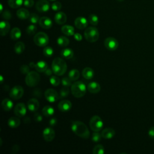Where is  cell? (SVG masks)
I'll return each instance as SVG.
<instances>
[{"mask_svg":"<svg viewBox=\"0 0 154 154\" xmlns=\"http://www.w3.org/2000/svg\"><path fill=\"white\" fill-rule=\"evenodd\" d=\"M71 129L77 136L87 139L90 137V131L87 126L83 122L78 120H75L72 122Z\"/></svg>","mask_w":154,"mask_h":154,"instance_id":"1","label":"cell"},{"mask_svg":"<svg viewBox=\"0 0 154 154\" xmlns=\"http://www.w3.org/2000/svg\"><path fill=\"white\" fill-rule=\"evenodd\" d=\"M67 64L65 61L61 58H55L52 63L51 67L53 73L57 76H61L67 70Z\"/></svg>","mask_w":154,"mask_h":154,"instance_id":"2","label":"cell"},{"mask_svg":"<svg viewBox=\"0 0 154 154\" xmlns=\"http://www.w3.org/2000/svg\"><path fill=\"white\" fill-rule=\"evenodd\" d=\"M86 85L82 81H76L72 84L71 86V92L72 95L77 98L83 97L86 93Z\"/></svg>","mask_w":154,"mask_h":154,"instance_id":"3","label":"cell"},{"mask_svg":"<svg viewBox=\"0 0 154 154\" xmlns=\"http://www.w3.org/2000/svg\"><path fill=\"white\" fill-rule=\"evenodd\" d=\"M84 37L87 41L90 43H94L98 40L99 32L98 29L94 26L87 28L84 31Z\"/></svg>","mask_w":154,"mask_h":154,"instance_id":"4","label":"cell"},{"mask_svg":"<svg viewBox=\"0 0 154 154\" xmlns=\"http://www.w3.org/2000/svg\"><path fill=\"white\" fill-rule=\"evenodd\" d=\"M40 79V77L39 74L37 72L31 71L26 75L25 77V83L28 86L33 87L39 83Z\"/></svg>","mask_w":154,"mask_h":154,"instance_id":"5","label":"cell"},{"mask_svg":"<svg viewBox=\"0 0 154 154\" xmlns=\"http://www.w3.org/2000/svg\"><path fill=\"white\" fill-rule=\"evenodd\" d=\"M33 41L38 46H46L49 43V37L45 32H38L34 35Z\"/></svg>","mask_w":154,"mask_h":154,"instance_id":"6","label":"cell"},{"mask_svg":"<svg viewBox=\"0 0 154 154\" xmlns=\"http://www.w3.org/2000/svg\"><path fill=\"white\" fill-rule=\"evenodd\" d=\"M90 129L94 132H99L103 128V123L102 119L98 116H93L90 120Z\"/></svg>","mask_w":154,"mask_h":154,"instance_id":"7","label":"cell"},{"mask_svg":"<svg viewBox=\"0 0 154 154\" xmlns=\"http://www.w3.org/2000/svg\"><path fill=\"white\" fill-rule=\"evenodd\" d=\"M24 93L23 88L20 85H16L13 87L10 91V97L14 100H18L20 99Z\"/></svg>","mask_w":154,"mask_h":154,"instance_id":"8","label":"cell"},{"mask_svg":"<svg viewBox=\"0 0 154 154\" xmlns=\"http://www.w3.org/2000/svg\"><path fill=\"white\" fill-rule=\"evenodd\" d=\"M44 95H45L46 99L51 103L56 102L60 98V96H59L57 91L53 88L47 89L45 91Z\"/></svg>","mask_w":154,"mask_h":154,"instance_id":"9","label":"cell"},{"mask_svg":"<svg viewBox=\"0 0 154 154\" xmlns=\"http://www.w3.org/2000/svg\"><path fill=\"white\" fill-rule=\"evenodd\" d=\"M104 45L105 48L109 51H115L119 46V42L114 37H108L104 40Z\"/></svg>","mask_w":154,"mask_h":154,"instance_id":"10","label":"cell"},{"mask_svg":"<svg viewBox=\"0 0 154 154\" xmlns=\"http://www.w3.org/2000/svg\"><path fill=\"white\" fill-rule=\"evenodd\" d=\"M35 8L40 13H45L49 11L50 4L46 0H39L35 4Z\"/></svg>","mask_w":154,"mask_h":154,"instance_id":"11","label":"cell"},{"mask_svg":"<svg viewBox=\"0 0 154 154\" xmlns=\"http://www.w3.org/2000/svg\"><path fill=\"white\" fill-rule=\"evenodd\" d=\"M14 112L18 117H23L26 113V108L24 103H18L14 108Z\"/></svg>","mask_w":154,"mask_h":154,"instance_id":"12","label":"cell"},{"mask_svg":"<svg viewBox=\"0 0 154 154\" xmlns=\"http://www.w3.org/2000/svg\"><path fill=\"white\" fill-rule=\"evenodd\" d=\"M43 137L46 141H52L55 136V132L54 130L51 128H46L43 131Z\"/></svg>","mask_w":154,"mask_h":154,"instance_id":"13","label":"cell"},{"mask_svg":"<svg viewBox=\"0 0 154 154\" xmlns=\"http://www.w3.org/2000/svg\"><path fill=\"white\" fill-rule=\"evenodd\" d=\"M75 25L79 29H85L88 25V21L84 17L79 16L75 20Z\"/></svg>","mask_w":154,"mask_h":154,"instance_id":"14","label":"cell"},{"mask_svg":"<svg viewBox=\"0 0 154 154\" xmlns=\"http://www.w3.org/2000/svg\"><path fill=\"white\" fill-rule=\"evenodd\" d=\"M38 23L40 26L45 29H49L52 27V20L46 16H43L40 18Z\"/></svg>","mask_w":154,"mask_h":154,"instance_id":"15","label":"cell"},{"mask_svg":"<svg viewBox=\"0 0 154 154\" xmlns=\"http://www.w3.org/2000/svg\"><path fill=\"white\" fill-rule=\"evenodd\" d=\"M72 103L69 100H63L58 104V108L60 111L67 112L72 108Z\"/></svg>","mask_w":154,"mask_h":154,"instance_id":"16","label":"cell"},{"mask_svg":"<svg viewBox=\"0 0 154 154\" xmlns=\"http://www.w3.org/2000/svg\"><path fill=\"white\" fill-rule=\"evenodd\" d=\"M39 102L35 98L30 99L27 102L28 109L31 112H35L37 111L39 108Z\"/></svg>","mask_w":154,"mask_h":154,"instance_id":"17","label":"cell"},{"mask_svg":"<svg viewBox=\"0 0 154 154\" xmlns=\"http://www.w3.org/2000/svg\"><path fill=\"white\" fill-rule=\"evenodd\" d=\"M54 20L57 24L63 25L65 23L67 20V16L64 12L58 11L55 14Z\"/></svg>","mask_w":154,"mask_h":154,"instance_id":"18","label":"cell"},{"mask_svg":"<svg viewBox=\"0 0 154 154\" xmlns=\"http://www.w3.org/2000/svg\"><path fill=\"white\" fill-rule=\"evenodd\" d=\"M100 88H101L100 84L95 81L90 82L87 85V90H88L89 92L93 94L98 93L100 91Z\"/></svg>","mask_w":154,"mask_h":154,"instance_id":"19","label":"cell"},{"mask_svg":"<svg viewBox=\"0 0 154 154\" xmlns=\"http://www.w3.org/2000/svg\"><path fill=\"white\" fill-rule=\"evenodd\" d=\"M10 29V25L8 22L2 20L0 23V34L2 36L6 35Z\"/></svg>","mask_w":154,"mask_h":154,"instance_id":"20","label":"cell"},{"mask_svg":"<svg viewBox=\"0 0 154 154\" xmlns=\"http://www.w3.org/2000/svg\"><path fill=\"white\" fill-rule=\"evenodd\" d=\"M116 134L115 131L111 128H107L102 130L101 132L102 137L105 139H111L114 137Z\"/></svg>","mask_w":154,"mask_h":154,"instance_id":"21","label":"cell"},{"mask_svg":"<svg viewBox=\"0 0 154 154\" xmlns=\"http://www.w3.org/2000/svg\"><path fill=\"white\" fill-rule=\"evenodd\" d=\"M34 68L38 72H45L46 70L48 68V64L45 61H39L35 64Z\"/></svg>","mask_w":154,"mask_h":154,"instance_id":"22","label":"cell"},{"mask_svg":"<svg viewBox=\"0 0 154 154\" xmlns=\"http://www.w3.org/2000/svg\"><path fill=\"white\" fill-rule=\"evenodd\" d=\"M82 75L86 79H91L93 78L94 75V72L91 68L87 67L82 70Z\"/></svg>","mask_w":154,"mask_h":154,"instance_id":"23","label":"cell"},{"mask_svg":"<svg viewBox=\"0 0 154 154\" xmlns=\"http://www.w3.org/2000/svg\"><path fill=\"white\" fill-rule=\"evenodd\" d=\"M1 105L4 111H9L13 107V102L10 99L5 98L2 100L1 102Z\"/></svg>","mask_w":154,"mask_h":154,"instance_id":"24","label":"cell"},{"mask_svg":"<svg viewBox=\"0 0 154 154\" xmlns=\"http://www.w3.org/2000/svg\"><path fill=\"white\" fill-rule=\"evenodd\" d=\"M16 14H17V16L22 19V20H24V19H28L29 16H30V14L29 13V11L24 8H19L17 11V13H16Z\"/></svg>","mask_w":154,"mask_h":154,"instance_id":"25","label":"cell"},{"mask_svg":"<svg viewBox=\"0 0 154 154\" xmlns=\"http://www.w3.org/2000/svg\"><path fill=\"white\" fill-rule=\"evenodd\" d=\"M61 31L63 34L67 36H72L73 35L75 34L74 28L72 26L69 25H63L61 27Z\"/></svg>","mask_w":154,"mask_h":154,"instance_id":"26","label":"cell"},{"mask_svg":"<svg viewBox=\"0 0 154 154\" xmlns=\"http://www.w3.org/2000/svg\"><path fill=\"white\" fill-rule=\"evenodd\" d=\"M22 32L20 29L17 27L13 28L10 31V37L13 40H17L20 38Z\"/></svg>","mask_w":154,"mask_h":154,"instance_id":"27","label":"cell"},{"mask_svg":"<svg viewBox=\"0 0 154 154\" xmlns=\"http://www.w3.org/2000/svg\"><path fill=\"white\" fill-rule=\"evenodd\" d=\"M61 55L66 59H70L73 57V51L70 48H66L61 50Z\"/></svg>","mask_w":154,"mask_h":154,"instance_id":"28","label":"cell"},{"mask_svg":"<svg viewBox=\"0 0 154 154\" xmlns=\"http://www.w3.org/2000/svg\"><path fill=\"white\" fill-rule=\"evenodd\" d=\"M20 124V121L19 119L16 117H11L8 120V125L12 128H17Z\"/></svg>","mask_w":154,"mask_h":154,"instance_id":"29","label":"cell"},{"mask_svg":"<svg viewBox=\"0 0 154 154\" xmlns=\"http://www.w3.org/2000/svg\"><path fill=\"white\" fill-rule=\"evenodd\" d=\"M42 113L45 117H51L54 114V109L50 105H46L42 109Z\"/></svg>","mask_w":154,"mask_h":154,"instance_id":"30","label":"cell"},{"mask_svg":"<svg viewBox=\"0 0 154 154\" xmlns=\"http://www.w3.org/2000/svg\"><path fill=\"white\" fill-rule=\"evenodd\" d=\"M25 48V44L22 42H18L14 45V51L17 54H21L24 51Z\"/></svg>","mask_w":154,"mask_h":154,"instance_id":"31","label":"cell"},{"mask_svg":"<svg viewBox=\"0 0 154 154\" xmlns=\"http://www.w3.org/2000/svg\"><path fill=\"white\" fill-rule=\"evenodd\" d=\"M57 42L60 46L66 47L69 44L70 40L67 37L65 36H60L57 38Z\"/></svg>","mask_w":154,"mask_h":154,"instance_id":"32","label":"cell"},{"mask_svg":"<svg viewBox=\"0 0 154 154\" xmlns=\"http://www.w3.org/2000/svg\"><path fill=\"white\" fill-rule=\"evenodd\" d=\"M80 76V73L77 69H72L68 73V77L72 81H76Z\"/></svg>","mask_w":154,"mask_h":154,"instance_id":"33","label":"cell"},{"mask_svg":"<svg viewBox=\"0 0 154 154\" xmlns=\"http://www.w3.org/2000/svg\"><path fill=\"white\" fill-rule=\"evenodd\" d=\"M23 4V0H8V5L13 8L20 7Z\"/></svg>","mask_w":154,"mask_h":154,"instance_id":"34","label":"cell"},{"mask_svg":"<svg viewBox=\"0 0 154 154\" xmlns=\"http://www.w3.org/2000/svg\"><path fill=\"white\" fill-rule=\"evenodd\" d=\"M105 153V149L101 144H97L94 146L93 149V154H103Z\"/></svg>","mask_w":154,"mask_h":154,"instance_id":"35","label":"cell"},{"mask_svg":"<svg viewBox=\"0 0 154 154\" xmlns=\"http://www.w3.org/2000/svg\"><path fill=\"white\" fill-rule=\"evenodd\" d=\"M43 53L45 57H51L54 54V49L51 46H45Z\"/></svg>","mask_w":154,"mask_h":154,"instance_id":"36","label":"cell"},{"mask_svg":"<svg viewBox=\"0 0 154 154\" xmlns=\"http://www.w3.org/2000/svg\"><path fill=\"white\" fill-rule=\"evenodd\" d=\"M69 92H70V90L69 88L68 87H65L64 86L60 90V99H63V98H65L69 94Z\"/></svg>","mask_w":154,"mask_h":154,"instance_id":"37","label":"cell"},{"mask_svg":"<svg viewBox=\"0 0 154 154\" xmlns=\"http://www.w3.org/2000/svg\"><path fill=\"white\" fill-rule=\"evenodd\" d=\"M88 20H89L90 23L94 26L97 25L99 23V18H98L97 16L94 14H91L89 16Z\"/></svg>","mask_w":154,"mask_h":154,"instance_id":"38","label":"cell"},{"mask_svg":"<svg viewBox=\"0 0 154 154\" xmlns=\"http://www.w3.org/2000/svg\"><path fill=\"white\" fill-rule=\"evenodd\" d=\"M29 21L32 23V24H36L39 22L40 20V17L39 16L35 14V13H31L30 14V16L28 18Z\"/></svg>","mask_w":154,"mask_h":154,"instance_id":"39","label":"cell"},{"mask_svg":"<svg viewBox=\"0 0 154 154\" xmlns=\"http://www.w3.org/2000/svg\"><path fill=\"white\" fill-rule=\"evenodd\" d=\"M26 32L29 35H34L37 31V26L34 24L29 25L26 28Z\"/></svg>","mask_w":154,"mask_h":154,"instance_id":"40","label":"cell"},{"mask_svg":"<svg viewBox=\"0 0 154 154\" xmlns=\"http://www.w3.org/2000/svg\"><path fill=\"white\" fill-rule=\"evenodd\" d=\"M50 83L54 86H57L60 84V79L57 76H52L49 79Z\"/></svg>","mask_w":154,"mask_h":154,"instance_id":"41","label":"cell"},{"mask_svg":"<svg viewBox=\"0 0 154 154\" xmlns=\"http://www.w3.org/2000/svg\"><path fill=\"white\" fill-rule=\"evenodd\" d=\"M102 135L99 132H94L91 135V140L94 142H99L100 141Z\"/></svg>","mask_w":154,"mask_h":154,"instance_id":"42","label":"cell"},{"mask_svg":"<svg viewBox=\"0 0 154 154\" xmlns=\"http://www.w3.org/2000/svg\"><path fill=\"white\" fill-rule=\"evenodd\" d=\"M61 82L63 86L69 87L72 85V80L69 77H64L62 78Z\"/></svg>","mask_w":154,"mask_h":154,"instance_id":"43","label":"cell"},{"mask_svg":"<svg viewBox=\"0 0 154 154\" xmlns=\"http://www.w3.org/2000/svg\"><path fill=\"white\" fill-rule=\"evenodd\" d=\"M61 7H62V5L60 2L55 1L52 3V4L51 5V8L54 11H59L61 8Z\"/></svg>","mask_w":154,"mask_h":154,"instance_id":"44","label":"cell"},{"mask_svg":"<svg viewBox=\"0 0 154 154\" xmlns=\"http://www.w3.org/2000/svg\"><path fill=\"white\" fill-rule=\"evenodd\" d=\"M29 66L22 65L20 67V72L24 75H27L29 72Z\"/></svg>","mask_w":154,"mask_h":154,"instance_id":"45","label":"cell"},{"mask_svg":"<svg viewBox=\"0 0 154 154\" xmlns=\"http://www.w3.org/2000/svg\"><path fill=\"white\" fill-rule=\"evenodd\" d=\"M34 0H24L23 1V5L27 8L32 7L34 5Z\"/></svg>","mask_w":154,"mask_h":154,"instance_id":"46","label":"cell"},{"mask_svg":"<svg viewBox=\"0 0 154 154\" xmlns=\"http://www.w3.org/2000/svg\"><path fill=\"white\" fill-rule=\"evenodd\" d=\"M2 17L6 20H9L11 18V14L8 10H5L2 13Z\"/></svg>","mask_w":154,"mask_h":154,"instance_id":"47","label":"cell"},{"mask_svg":"<svg viewBox=\"0 0 154 154\" xmlns=\"http://www.w3.org/2000/svg\"><path fill=\"white\" fill-rule=\"evenodd\" d=\"M42 116L40 113H35L34 116V119L36 122H40L42 120Z\"/></svg>","mask_w":154,"mask_h":154,"instance_id":"48","label":"cell"},{"mask_svg":"<svg viewBox=\"0 0 154 154\" xmlns=\"http://www.w3.org/2000/svg\"><path fill=\"white\" fill-rule=\"evenodd\" d=\"M148 134L150 138L154 140V126H152V128H150L148 132Z\"/></svg>","mask_w":154,"mask_h":154,"instance_id":"49","label":"cell"},{"mask_svg":"<svg viewBox=\"0 0 154 154\" xmlns=\"http://www.w3.org/2000/svg\"><path fill=\"white\" fill-rule=\"evenodd\" d=\"M73 37L75 38V40H76V41H78V42L81 41L82 38L81 34L79 33H75L73 35Z\"/></svg>","mask_w":154,"mask_h":154,"instance_id":"50","label":"cell"},{"mask_svg":"<svg viewBox=\"0 0 154 154\" xmlns=\"http://www.w3.org/2000/svg\"><path fill=\"white\" fill-rule=\"evenodd\" d=\"M57 119L55 118H52L49 120V123L51 126H55L57 124Z\"/></svg>","mask_w":154,"mask_h":154,"instance_id":"51","label":"cell"},{"mask_svg":"<svg viewBox=\"0 0 154 154\" xmlns=\"http://www.w3.org/2000/svg\"><path fill=\"white\" fill-rule=\"evenodd\" d=\"M52 72H53L52 70H51V69H49V68H48V69L46 70V71L45 72V75H47V76H51V75H52Z\"/></svg>","mask_w":154,"mask_h":154,"instance_id":"52","label":"cell"},{"mask_svg":"<svg viewBox=\"0 0 154 154\" xmlns=\"http://www.w3.org/2000/svg\"><path fill=\"white\" fill-rule=\"evenodd\" d=\"M35 63H33V62H31L30 63H29V67H31V68H33V67H35Z\"/></svg>","mask_w":154,"mask_h":154,"instance_id":"53","label":"cell"},{"mask_svg":"<svg viewBox=\"0 0 154 154\" xmlns=\"http://www.w3.org/2000/svg\"><path fill=\"white\" fill-rule=\"evenodd\" d=\"M4 81V78H3V76L2 75L0 76V82H1V84H2Z\"/></svg>","mask_w":154,"mask_h":154,"instance_id":"54","label":"cell"},{"mask_svg":"<svg viewBox=\"0 0 154 154\" xmlns=\"http://www.w3.org/2000/svg\"><path fill=\"white\" fill-rule=\"evenodd\" d=\"M0 7H1V13H2V10H3V6H2V4H1Z\"/></svg>","mask_w":154,"mask_h":154,"instance_id":"55","label":"cell"},{"mask_svg":"<svg viewBox=\"0 0 154 154\" xmlns=\"http://www.w3.org/2000/svg\"><path fill=\"white\" fill-rule=\"evenodd\" d=\"M118 1H120V2H121V1H124V0H117Z\"/></svg>","mask_w":154,"mask_h":154,"instance_id":"56","label":"cell"},{"mask_svg":"<svg viewBox=\"0 0 154 154\" xmlns=\"http://www.w3.org/2000/svg\"><path fill=\"white\" fill-rule=\"evenodd\" d=\"M49 1H56V0H49Z\"/></svg>","mask_w":154,"mask_h":154,"instance_id":"57","label":"cell"}]
</instances>
